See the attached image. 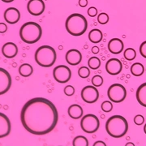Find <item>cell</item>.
I'll return each mask as SVG.
<instances>
[{
    "label": "cell",
    "instance_id": "28",
    "mask_svg": "<svg viewBox=\"0 0 146 146\" xmlns=\"http://www.w3.org/2000/svg\"><path fill=\"white\" fill-rule=\"evenodd\" d=\"M101 108L102 110V111H104L106 113H109L113 109V104L110 101H105L101 105Z\"/></svg>",
    "mask_w": 146,
    "mask_h": 146
},
{
    "label": "cell",
    "instance_id": "12",
    "mask_svg": "<svg viewBox=\"0 0 146 146\" xmlns=\"http://www.w3.org/2000/svg\"><path fill=\"white\" fill-rule=\"evenodd\" d=\"M123 69V64L122 62L118 58H110L109 59L106 64V70L108 74L111 75V76H116L119 75Z\"/></svg>",
    "mask_w": 146,
    "mask_h": 146
},
{
    "label": "cell",
    "instance_id": "27",
    "mask_svg": "<svg viewBox=\"0 0 146 146\" xmlns=\"http://www.w3.org/2000/svg\"><path fill=\"white\" fill-rule=\"evenodd\" d=\"M92 84L93 86L98 88V87H100L103 84V82H104V80L102 78V76H101L99 75H95L94 77L92 78Z\"/></svg>",
    "mask_w": 146,
    "mask_h": 146
},
{
    "label": "cell",
    "instance_id": "37",
    "mask_svg": "<svg viewBox=\"0 0 146 146\" xmlns=\"http://www.w3.org/2000/svg\"><path fill=\"white\" fill-rule=\"evenodd\" d=\"M91 51H92V53L94 54H98V52H99V48H98V46L92 47Z\"/></svg>",
    "mask_w": 146,
    "mask_h": 146
},
{
    "label": "cell",
    "instance_id": "10",
    "mask_svg": "<svg viewBox=\"0 0 146 146\" xmlns=\"http://www.w3.org/2000/svg\"><path fill=\"white\" fill-rule=\"evenodd\" d=\"M12 84L10 73L6 69L0 68V95H3L9 91Z\"/></svg>",
    "mask_w": 146,
    "mask_h": 146
},
{
    "label": "cell",
    "instance_id": "33",
    "mask_svg": "<svg viewBox=\"0 0 146 146\" xmlns=\"http://www.w3.org/2000/svg\"><path fill=\"white\" fill-rule=\"evenodd\" d=\"M88 15L90 17H94L98 15V9L94 7H91L88 9Z\"/></svg>",
    "mask_w": 146,
    "mask_h": 146
},
{
    "label": "cell",
    "instance_id": "25",
    "mask_svg": "<svg viewBox=\"0 0 146 146\" xmlns=\"http://www.w3.org/2000/svg\"><path fill=\"white\" fill-rule=\"evenodd\" d=\"M123 57L127 61L134 60L136 57V50L133 48H127L123 52Z\"/></svg>",
    "mask_w": 146,
    "mask_h": 146
},
{
    "label": "cell",
    "instance_id": "31",
    "mask_svg": "<svg viewBox=\"0 0 146 146\" xmlns=\"http://www.w3.org/2000/svg\"><path fill=\"white\" fill-rule=\"evenodd\" d=\"M144 122H145V118H144L143 115H137L134 117V123H135V124H136V125H142L144 123Z\"/></svg>",
    "mask_w": 146,
    "mask_h": 146
},
{
    "label": "cell",
    "instance_id": "34",
    "mask_svg": "<svg viewBox=\"0 0 146 146\" xmlns=\"http://www.w3.org/2000/svg\"><path fill=\"white\" fill-rule=\"evenodd\" d=\"M7 30V26L5 23H0V33H5Z\"/></svg>",
    "mask_w": 146,
    "mask_h": 146
},
{
    "label": "cell",
    "instance_id": "8",
    "mask_svg": "<svg viewBox=\"0 0 146 146\" xmlns=\"http://www.w3.org/2000/svg\"><path fill=\"white\" fill-rule=\"evenodd\" d=\"M53 76L54 80L60 84H65L72 77L71 69L65 65H58L53 70Z\"/></svg>",
    "mask_w": 146,
    "mask_h": 146
},
{
    "label": "cell",
    "instance_id": "16",
    "mask_svg": "<svg viewBox=\"0 0 146 146\" xmlns=\"http://www.w3.org/2000/svg\"><path fill=\"white\" fill-rule=\"evenodd\" d=\"M2 54L7 58H13L18 54V47L13 42H7L2 47Z\"/></svg>",
    "mask_w": 146,
    "mask_h": 146
},
{
    "label": "cell",
    "instance_id": "26",
    "mask_svg": "<svg viewBox=\"0 0 146 146\" xmlns=\"http://www.w3.org/2000/svg\"><path fill=\"white\" fill-rule=\"evenodd\" d=\"M78 75L80 78H88L90 76V69L88 67H80L78 70Z\"/></svg>",
    "mask_w": 146,
    "mask_h": 146
},
{
    "label": "cell",
    "instance_id": "15",
    "mask_svg": "<svg viewBox=\"0 0 146 146\" xmlns=\"http://www.w3.org/2000/svg\"><path fill=\"white\" fill-rule=\"evenodd\" d=\"M65 59L69 65L76 66L80 63L82 60V54L76 49H71L66 53Z\"/></svg>",
    "mask_w": 146,
    "mask_h": 146
},
{
    "label": "cell",
    "instance_id": "6",
    "mask_svg": "<svg viewBox=\"0 0 146 146\" xmlns=\"http://www.w3.org/2000/svg\"><path fill=\"white\" fill-rule=\"evenodd\" d=\"M99 119L93 114H88L82 116L80 120V127L86 133H95L99 129Z\"/></svg>",
    "mask_w": 146,
    "mask_h": 146
},
{
    "label": "cell",
    "instance_id": "29",
    "mask_svg": "<svg viewBox=\"0 0 146 146\" xmlns=\"http://www.w3.org/2000/svg\"><path fill=\"white\" fill-rule=\"evenodd\" d=\"M109 16L105 13V12H102V13H100L99 15L98 16V23L101 24V25H106L109 22Z\"/></svg>",
    "mask_w": 146,
    "mask_h": 146
},
{
    "label": "cell",
    "instance_id": "1",
    "mask_svg": "<svg viewBox=\"0 0 146 146\" xmlns=\"http://www.w3.org/2000/svg\"><path fill=\"white\" fill-rule=\"evenodd\" d=\"M21 121L27 131L42 136L54 129L58 121V112L50 100L35 98L29 100L22 107Z\"/></svg>",
    "mask_w": 146,
    "mask_h": 146
},
{
    "label": "cell",
    "instance_id": "24",
    "mask_svg": "<svg viewBox=\"0 0 146 146\" xmlns=\"http://www.w3.org/2000/svg\"><path fill=\"white\" fill-rule=\"evenodd\" d=\"M88 66L89 68L92 70H97L101 66V60L98 57H91L88 61Z\"/></svg>",
    "mask_w": 146,
    "mask_h": 146
},
{
    "label": "cell",
    "instance_id": "17",
    "mask_svg": "<svg viewBox=\"0 0 146 146\" xmlns=\"http://www.w3.org/2000/svg\"><path fill=\"white\" fill-rule=\"evenodd\" d=\"M124 44L119 38H112L108 42V50L113 54H119L123 50Z\"/></svg>",
    "mask_w": 146,
    "mask_h": 146
},
{
    "label": "cell",
    "instance_id": "35",
    "mask_svg": "<svg viewBox=\"0 0 146 146\" xmlns=\"http://www.w3.org/2000/svg\"><path fill=\"white\" fill-rule=\"evenodd\" d=\"M79 5L81 7H85L88 5V0H79Z\"/></svg>",
    "mask_w": 146,
    "mask_h": 146
},
{
    "label": "cell",
    "instance_id": "39",
    "mask_svg": "<svg viewBox=\"0 0 146 146\" xmlns=\"http://www.w3.org/2000/svg\"><path fill=\"white\" fill-rule=\"evenodd\" d=\"M2 2H3V3H11V2H13L14 0H1Z\"/></svg>",
    "mask_w": 146,
    "mask_h": 146
},
{
    "label": "cell",
    "instance_id": "23",
    "mask_svg": "<svg viewBox=\"0 0 146 146\" xmlns=\"http://www.w3.org/2000/svg\"><path fill=\"white\" fill-rule=\"evenodd\" d=\"M73 146H89L88 139L84 136H76L72 141Z\"/></svg>",
    "mask_w": 146,
    "mask_h": 146
},
{
    "label": "cell",
    "instance_id": "2",
    "mask_svg": "<svg viewBox=\"0 0 146 146\" xmlns=\"http://www.w3.org/2000/svg\"><path fill=\"white\" fill-rule=\"evenodd\" d=\"M106 131L113 138L123 137L128 131V123L122 115H113L106 123Z\"/></svg>",
    "mask_w": 146,
    "mask_h": 146
},
{
    "label": "cell",
    "instance_id": "19",
    "mask_svg": "<svg viewBox=\"0 0 146 146\" xmlns=\"http://www.w3.org/2000/svg\"><path fill=\"white\" fill-rule=\"evenodd\" d=\"M136 98L139 104L146 107V82L138 87L136 93Z\"/></svg>",
    "mask_w": 146,
    "mask_h": 146
},
{
    "label": "cell",
    "instance_id": "20",
    "mask_svg": "<svg viewBox=\"0 0 146 146\" xmlns=\"http://www.w3.org/2000/svg\"><path fill=\"white\" fill-rule=\"evenodd\" d=\"M103 38V34L102 32L98 29H94L89 33V41L93 43H98Z\"/></svg>",
    "mask_w": 146,
    "mask_h": 146
},
{
    "label": "cell",
    "instance_id": "32",
    "mask_svg": "<svg viewBox=\"0 0 146 146\" xmlns=\"http://www.w3.org/2000/svg\"><path fill=\"white\" fill-rule=\"evenodd\" d=\"M140 54L141 56L146 58V41L143 42L140 46Z\"/></svg>",
    "mask_w": 146,
    "mask_h": 146
},
{
    "label": "cell",
    "instance_id": "30",
    "mask_svg": "<svg viewBox=\"0 0 146 146\" xmlns=\"http://www.w3.org/2000/svg\"><path fill=\"white\" fill-rule=\"evenodd\" d=\"M65 95H67L68 97L70 96H72L75 94V88L72 86V85H68L64 88V90H63Z\"/></svg>",
    "mask_w": 146,
    "mask_h": 146
},
{
    "label": "cell",
    "instance_id": "7",
    "mask_svg": "<svg viewBox=\"0 0 146 146\" xmlns=\"http://www.w3.org/2000/svg\"><path fill=\"white\" fill-rule=\"evenodd\" d=\"M107 96L111 102L120 103L125 100L127 90L121 84H113L108 88Z\"/></svg>",
    "mask_w": 146,
    "mask_h": 146
},
{
    "label": "cell",
    "instance_id": "18",
    "mask_svg": "<svg viewBox=\"0 0 146 146\" xmlns=\"http://www.w3.org/2000/svg\"><path fill=\"white\" fill-rule=\"evenodd\" d=\"M68 115L73 119H81L84 115L83 108L77 104H73L68 107Z\"/></svg>",
    "mask_w": 146,
    "mask_h": 146
},
{
    "label": "cell",
    "instance_id": "4",
    "mask_svg": "<svg viewBox=\"0 0 146 146\" xmlns=\"http://www.w3.org/2000/svg\"><path fill=\"white\" fill-rule=\"evenodd\" d=\"M42 29L36 22H26L20 29V37L24 42L27 44H34L42 37Z\"/></svg>",
    "mask_w": 146,
    "mask_h": 146
},
{
    "label": "cell",
    "instance_id": "38",
    "mask_svg": "<svg viewBox=\"0 0 146 146\" xmlns=\"http://www.w3.org/2000/svg\"><path fill=\"white\" fill-rule=\"evenodd\" d=\"M125 146H136L132 142H128V143H127L125 145Z\"/></svg>",
    "mask_w": 146,
    "mask_h": 146
},
{
    "label": "cell",
    "instance_id": "3",
    "mask_svg": "<svg viewBox=\"0 0 146 146\" xmlns=\"http://www.w3.org/2000/svg\"><path fill=\"white\" fill-rule=\"evenodd\" d=\"M65 28L69 34L75 36H81L88 29V22L83 15L74 13L67 18Z\"/></svg>",
    "mask_w": 146,
    "mask_h": 146
},
{
    "label": "cell",
    "instance_id": "41",
    "mask_svg": "<svg viewBox=\"0 0 146 146\" xmlns=\"http://www.w3.org/2000/svg\"><path fill=\"white\" fill-rule=\"evenodd\" d=\"M60 146H61V145H60Z\"/></svg>",
    "mask_w": 146,
    "mask_h": 146
},
{
    "label": "cell",
    "instance_id": "22",
    "mask_svg": "<svg viewBox=\"0 0 146 146\" xmlns=\"http://www.w3.org/2000/svg\"><path fill=\"white\" fill-rule=\"evenodd\" d=\"M145 72V68L141 63H135L131 66V73L135 76H141Z\"/></svg>",
    "mask_w": 146,
    "mask_h": 146
},
{
    "label": "cell",
    "instance_id": "36",
    "mask_svg": "<svg viewBox=\"0 0 146 146\" xmlns=\"http://www.w3.org/2000/svg\"><path fill=\"white\" fill-rule=\"evenodd\" d=\"M93 146H106V144L105 143L104 141H96L94 144Z\"/></svg>",
    "mask_w": 146,
    "mask_h": 146
},
{
    "label": "cell",
    "instance_id": "40",
    "mask_svg": "<svg viewBox=\"0 0 146 146\" xmlns=\"http://www.w3.org/2000/svg\"><path fill=\"white\" fill-rule=\"evenodd\" d=\"M144 131H145V133L146 134V123H145V125L144 126Z\"/></svg>",
    "mask_w": 146,
    "mask_h": 146
},
{
    "label": "cell",
    "instance_id": "13",
    "mask_svg": "<svg viewBox=\"0 0 146 146\" xmlns=\"http://www.w3.org/2000/svg\"><path fill=\"white\" fill-rule=\"evenodd\" d=\"M11 131V124L9 118L5 114L0 112V139L8 136Z\"/></svg>",
    "mask_w": 146,
    "mask_h": 146
},
{
    "label": "cell",
    "instance_id": "14",
    "mask_svg": "<svg viewBox=\"0 0 146 146\" xmlns=\"http://www.w3.org/2000/svg\"><path fill=\"white\" fill-rule=\"evenodd\" d=\"M4 20L7 21V23L10 25L16 24L21 19V12L17 8L15 7H9L7 8L3 14Z\"/></svg>",
    "mask_w": 146,
    "mask_h": 146
},
{
    "label": "cell",
    "instance_id": "11",
    "mask_svg": "<svg viewBox=\"0 0 146 146\" xmlns=\"http://www.w3.org/2000/svg\"><path fill=\"white\" fill-rule=\"evenodd\" d=\"M46 5L42 0H29L27 4V9L32 16H37L45 11Z\"/></svg>",
    "mask_w": 146,
    "mask_h": 146
},
{
    "label": "cell",
    "instance_id": "21",
    "mask_svg": "<svg viewBox=\"0 0 146 146\" xmlns=\"http://www.w3.org/2000/svg\"><path fill=\"white\" fill-rule=\"evenodd\" d=\"M19 73L23 77H29L33 73V68L29 63H23L19 68Z\"/></svg>",
    "mask_w": 146,
    "mask_h": 146
},
{
    "label": "cell",
    "instance_id": "5",
    "mask_svg": "<svg viewBox=\"0 0 146 146\" xmlns=\"http://www.w3.org/2000/svg\"><path fill=\"white\" fill-rule=\"evenodd\" d=\"M36 63L42 68H50L57 59L55 50L50 46H42L37 48L34 54Z\"/></svg>",
    "mask_w": 146,
    "mask_h": 146
},
{
    "label": "cell",
    "instance_id": "9",
    "mask_svg": "<svg viewBox=\"0 0 146 146\" xmlns=\"http://www.w3.org/2000/svg\"><path fill=\"white\" fill-rule=\"evenodd\" d=\"M80 95L84 102L89 104L95 103L99 98V92L98 89L91 85L84 87L81 90Z\"/></svg>",
    "mask_w": 146,
    "mask_h": 146
}]
</instances>
